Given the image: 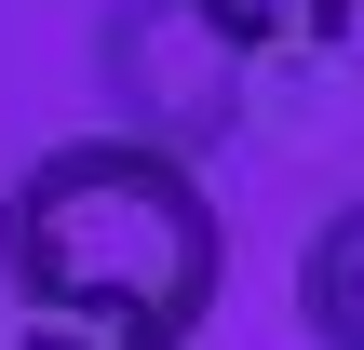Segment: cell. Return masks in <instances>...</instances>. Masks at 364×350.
<instances>
[{
    "label": "cell",
    "instance_id": "6da1fadb",
    "mask_svg": "<svg viewBox=\"0 0 364 350\" xmlns=\"http://www.w3.org/2000/svg\"><path fill=\"white\" fill-rule=\"evenodd\" d=\"M0 283L54 310H122L162 337H203L230 297V216L189 148L162 135H68L14 175L0 202Z\"/></svg>",
    "mask_w": 364,
    "mask_h": 350
},
{
    "label": "cell",
    "instance_id": "7a4b0ae2",
    "mask_svg": "<svg viewBox=\"0 0 364 350\" xmlns=\"http://www.w3.org/2000/svg\"><path fill=\"white\" fill-rule=\"evenodd\" d=\"M95 67H108L122 135H162V148H189V162L243 121V40H230L203 0H108V13H95Z\"/></svg>",
    "mask_w": 364,
    "mask_h": 350
},
{
    "label": "cell",
    "instance_id": "3957f363",
    "mask_svg": "<svg viewBox=\"0 0 364 350\" xmlns=\"http://www.w3.org/2000/svg\"><path fill=\"white\" fill-rule=\"evenodd\" d=\"M297 324H311V350H364V202H338V216L311 229V256H297Z\"/></svg>",
    "mask_w": 364,
    "mask_h": 350
},
{
    "label": "cell",
    "instance_id": "277c9868",
    "mask_svg": "<svg viewBox=\"0 0 364 350\" xmlns=\"http://www.w3.org/2000/svg\"><path fill=\"white\" fill-rule=\"evenodd\" d=\"M243 54H338L351 40V0H203Z\"/></svg>",
    "mask_w": 364,
    "mask_h": 350
},
{
    "label": "cell",
    "instance_id": "5b68a950",
    "mask_svg": "<svg viewBox=\"0 0 364 350\" xmlns=\"http://www.w3.org/2000/svg\"><path fill=\"white\" fill-rule=\"evenodd\" d=\"M14 350H176L162 324H122V310H54V297H14Z\"/></svg>",
    "mask_w": 364,
    "mask_h": 350
}]
</instances>
